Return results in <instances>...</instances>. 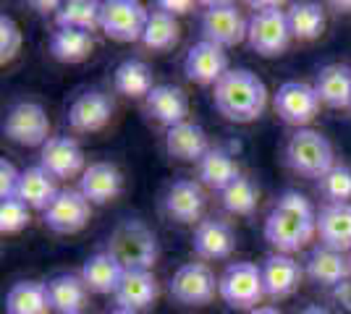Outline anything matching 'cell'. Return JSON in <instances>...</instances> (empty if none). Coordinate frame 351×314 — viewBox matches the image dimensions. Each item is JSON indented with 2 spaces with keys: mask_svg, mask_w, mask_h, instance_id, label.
<instances>
[{
  "mask_svg": "<svg viewBox=\"0 0 351 314\" xmlns=\"http://www.w3.org/2000/svg\"><path fill=\"white\" fill-rule=\"evenodd\" d=\"M21 42H24V37H21V29L16 27V21L11 16H0V63L5 66V63H11V60L19 55V50H21Z\"/></svg>",
  "mask_w": 351,
  "mask_h": 314,
  "instance_id": "39",
  "label": "cell"
},
{
  "mask_svg": "<svg viewBox=\"0 0 351 314\" xmlns=\"http://www.w3.org/2000/svg\"><path fill=\"white\" fill-rule=\"evenodd\" d=\"M47 301L50 309L58 314H82L87 304V285L82 280V275L63 272L47 280Z\"/></svg>",
  "mask_w": 351,
  "mask_h": 314,
  "instance_id": "25",
  "label": "cell"
},
{
  "mask_svg": "<svg viewBox=\"0 0 351 314\" xmlns=\"http://www.w3.org/2000/svg\"><path fill=\"white\" fill-rule=\"evenodd\" d=\"M95 40L82 29H56L50 34V53L60 63H82L89 58Z\"/></svg>",
  "mask_w": 351,
  "mask_h": 314,
  "instance_id": "32",
  "label": "cell"
},
{
  "mask_svg": "<svg viewBox=\"0 0 351 314\" xmlns=\"http://www.w3.org/2000/svg\"><path fill=\"white\" fill-rule=\"evenodd\" d=\"M110 116H113V100L100 90H87L69 107V126L79 134H92L105 129Z\"/></svg>",
  "mask_w": 351,
  "mask_h": 314,
  "instance_id": "15",
  "label": "cell"
},
{
  "mask_svg": "<svg viewBox=\"0 0 351 314\" xmlns=\"http://www.w3.org/2000/svg\"><path fill=\"white\" fill-rule=\"evenodd\" d=\"M178 37H181V27H178L176 16L155 8V11H149L145 34H142L139 42L149 50H171L178 42Z\"/></svg>",
  "mask_w": 351,
  "mask_h": 314,
  "instance_id": "35",
  "label": "cell"
},
{
  "mask_svg": "<svg viewBox=\"0 0 351 314\" xmlns=\"http://www.w3.org/2000/svg\"><path fill=\"white\" fill-rule=\"evenodd\" d=\"M155 8L171 16H178V14H189L191 8H194V3H189V0H160Z\"/></svg>",
  "mask_w": 351,
  "mask_h": 314,
  "instance_id": "42",
  "label": "cell"
},
{
  "mask_svg": "<svg viewBox=\"0 0 351 314\" xmlns=\"http://www.w3.org/2000/svg\"><path fill=\"white\" fill-rule=\"evenodd\" d=\"M304 272L309 275L312 283L322 285V288H336L338 283H343V280L351 278V262H349V257L336 252V249L317 246V249L307 257Z\"/></svg>",
  "mask_w": 351,
  "mask_h": 314,
  "instance_id": "23",
  "label": "cell"
},
{
  "mask_svg": "<svg viewBox=\"0 0 351 314\" xmlns=\"http://www.w3.org/2000/svg\"><path fill=\"white\" fill-rule=\"evenodd\" d=\"M82 314H84V312H82Z\"/></svg>",
  "mask_w": 351,
  "mask_h": 314,
  "instance_id": "48",
  "label": "cell"
},
{
  "mask_svg": "<svg viewBox=\"0 0 351 314\" xmlns=\"http://www.w3.org/2000/svg\"><path fill=\"white\" fill-rule=\"evenodd\" d=\"M315 92L322 105L328 107H351V68L341 63L322 66L317 79H315Z\"/></svg>",
  "mask_w": 351,
  "mask_h": 314,
  "instance_id": "27",
  "label": "cell"
},
{
  "mask_svg": "<svg viewBox=\"0 0 351 314\" xmlns=\"http://www.w3.org/2000/svg\"><path fill=\"white\" fill-rule=\"evenodd\" d=\"M336 8H351V3H333Z\"/></svg>",
  "mask_w": 351,
  "mask_h": 314,
  "instance_id": "46",
  "label": "cell"
},
{
  "mask_svg": "<svg viewBox=\"0 0 351 314\" xmlns=\"http://www.w3.org/2000/svg\"><path fill=\"white\" fill-rule=\"evenodd\" d=\"M234 249L236 233L226 220H218V218L199 220L194 231V252L202 259H226L234 254Z\"/></svg>",
  "mask_w": 351,
  "mask_h": 314,
  "instance_id": "21",
  "label": "cell"
},
{
  "mask_svg": "<svg viewBox=\"0 0 351 314\" xmlns=\"http://www.w3.org/2000/svg\"><path fill=\"white\" fill-rule=\"evenodd\" d=\"M19 170L14 168V163H8L5 157L0 160V199H14L16 196V186H19Z\"/></svg>",
  "mask_w": 351,
  "mask_h": 314,
  "instance_id": "40",
  "label": "cell"
},
{
  "mask_svg": "<svg viewBox=\"0 0 351 314\" xmlns=\"http://www.w3.org/2000/svg\"><path fill=\"white\" fill-rule=\"evenodd\" d=\"M317 233V212L312 209L309 199L299 192H283L278 205L265 218V239L278 254L299 252L312 236Z\"/></svg>",
  "mask_w": 351,
  "mask_h": 314,
  "instance_id": "1",
  "label": "cell"
},
{
  "mask_svg": "<svg viewBox=\"0 0 351 314\" xmlns=\"http://www.w3.org/2000/svg\"><path fill=\"white\" fill-rule=\"evenodd\" d=\"M29 223V207L21 199H5L0 202V231L3 233H19Z\"/></svg>",
  "mask_w": 351,
  "mask_h": 314,
  "instance_id": "38",
  "label": "cell"
},
{
  "mask_svg": "<svg viewBox=\"0 0 351 314\" xmlns=\"http://www.w3.org/2000/svg\"><path fill=\"white\" fill-rule=\"evenodd\" d=\"M283 160L293 173L307 176V179H322L333 165V144L328 142V136L315 131V129H296L283 150Z\"/></svg>",
  "mask_w": 351,
  "mask_h": 314,
  "instance_id": "4",
  "label": "cell"
},
{
  "mask_svg": "<svg viewBox=\"0 0 351 314\" xmlns=\"http://www.w3.org/2000/svg\"><path fill=\"white\" fill-rule=\"evenodd\" d=\"M108 254L116 259L121 267L126 270H152L158 262V236L152 233V228L136 218H126L110 231L108 236Z\"/></svg>",
  "mask_w": 351,
  "mask_h": 314,
  "instance_id": "3",
  "label": "cell"
},
{
  "mask_svg": "<svg viewBox=\"0 0 351 314\" xmlns=\"http://www.w3.org/2000/svg\"><path fill=\"white\" fill-rule=\"evenodd\" d=\"M171 296L186 306H205L220 293V278L207 267L205 262H186L171 278Z\"/></svg>",
  "mask_w": 351,
  "mask_h": 314,
  "instance_id": "7",
  "label": "cell"
},
{
  "mask_svg": "<svg viewBox=\"0 0 351 314\" xmlns=\"http://www.w3.org/2000/svg\"><path fill=\"white\" fill-rule=\"evenodd\" d=\"M47 285L37 280H19L5 293V314H47Z\"/></svg>",
  "mask_w": 351,
  "mask_h": 314,
  "instance_id": "31",
  "label": "cell"
},
{
  "mask_svg": "<svg viewBox=\"0 0 351 314\" xmlns=\"http://www.w3.org/2000/svg\"><path fill=\"white\" fill-rule=\"evenodd\" d=\"M89 215H92V205L87 196L82 192L66 189V192H58V196L50 202L43 220L50 231L69 236V233H79L89 223Z\"/></svg>",
  "mask_w": 351,
  "mask_h": 314,
  "instance_id": "13",
  "label": "cell"
},
{
  "mask_svg": "<svg viewBox=\"0 0 351 314\" xmlns=\"http://www.w3.org/2000/svg\"><path fill=\"white\" fill-rule=\"evenodd\" d=\"M317 236L322 246L351 254V205H325L317 212Z\"/></svg>",
  "mask_w": 351,
  "mask_h": 314,
  "instance_id": "22",
  "label": "cell"
},
{
  "mask_svg": "<svg viewBox=\"0 0 351 314\" xmlns=\"http://www.w3.org/2000/svg\"><path fill=\"white\" fill-rule=\"evenodd\" d=\"M58 196L56 179L45 170L43 165H32L27 170H21L19 186H16V199H21L32 209H47L50 202Z\"/></svg>",
  "mask_w": 351,
  "mask_h": 314,
  "instance_id": "26",
  "label": "cell"
},
{
  "mask_svg": "<svg viewBox=\"0 0 351 314\" xmlns=\"http://www.w3.org/2000/svg\"><path fill=\"white\" fill-rule=\"evenodd\" d=\"M145 110L152 118L162 123L165 129H173L178 123H184L189 116V100L181 87L173 84H158L155 90L147 94Z\"/></svg>",
  "mask_w": 351,
  "mask_h": 314,
  "instance_id": "19",
  "label": "cell"
},
{
  "mask_svg": "<svg viewBox=\"0 0 351 314\" xmlns=\"http://www.w3.org/2000/svg\"><path fill=\"white\" fill-rule=\"evenodd\" d=\"M249 314H280L276 306H257V309H252Z\"/></svg>",
  "mask_w": 351,
  "mask_h": 314,
  "instance_id": "44",
  "label": "cell"
},
{
  "mask_svg": "<svg viewBox=\"0 0 351 314\" xmlns=\"http://www.w3.org/2000/svg\"><path fill=\"white\" fill-rule=\"evenodd\" d=\"M113 87H116L123 97H132V100H142L147 94L155 90L158 84L152 81V68L147 66L145 60L139 58H126L118 63L116 74H113Z\"/></svg>",
  "mask_w": 351,
  "mask_h": 314,
  "instance_id": "29",
  "label": "cell"
},
{
  "mask_svg": "<svg viewBox=\"0 0 351 314\" xmlns=\"http://www.w3.org/2000/svg\"><path fill=\"white\" fill-rule=\"evenodd\" d=\"M249 21L241 16V11L234 3H207L202 18H199V29L202 40L215 42L220 47H234L247 40Z\"/></svg>",
  "mask_w": 351,
  "mask_h": 314,
  "instance_id": "8",
  "label": "cell"
},
{
  "mask_svg": "<svg viewBox=\"0 0 351 314\" xmlns=\"http://www.w3.org/2000/svg\"><path fill=\"white\" fill-rule=\"evenodd\" d=\"M320 97L307 81H283L276 92V113L286 123L304 129L320 110Z\"/></svg>",
  "mask_w": 351,
  "mask_h": 314,
  "instance_id": "11",
  "label": "cell"
},
{
  "mask_svg": "<svg viewBox=\"0 0 351 314\" xmlns=\"http://www.w3.org/2000/svg\"><path fill=\"white\" fill-rule=\"evenodd\" d=\"M286 16H289V29L293 40L309 42V40H317L325 29V11L317 3H293Z\"/></svg>",
  "mask_w": 351,
  "mask_h": 314,
  "instance_id": "33",
  "label": "cell"
},
{
  "mask_svg": "<svg viewBox=\"0 0 351 314\" xmlns=\"http://www.w3.org/2000/svg\"><path fill=\"white\" fill-rule=\"evenodd\" d=\"M40 165L53 179H73L84 173V152L71 136H50L40 152Z\"/></svg>",
  "mask_w": 351,
  "mask_h": 314,
  "instance_id": "14",
  "label": "cell"
},
{
  "mask_svg": "<svg viewBox=\"0 0 351 314\" xmlns=\"http://www.w3.org/2000/svg\"><path fill=\"white\" fill-rule=\"evenodd\" d=\"M147 18L149 11L136 0H108L100 11V29L118 42H136L145 34Z\"/></svg>",
  "mask_w": 351,
  "mask_h": 314,
  "instance_id": "9",
  "label": "cell"
},
{
  "mask_svg": "<svg viewBox=\"0 0 351 314\" xmlns=\"http://www.w3.org/2000/svg\"><path fill=\"white\" fill-rule=\"evenodd\" d=\"M79 192L89 205H108L123 192V176L113 163H92L79 179Z\"/></svg>",
  "mask_w": 351,
  "mask_h": 314,
  "instance_id": "18",
  "label": "cell"
},
{
  "mask_svg": "<svg viewBox=\"0 0 351 314\" xmlns=\"http://www.w3.org/2000/svg\"><path fill=\"white\" fill-rule=\"evenodd\" d=\"M252 8H257V11L249 16V47L263 58H273V55L286 53V47L291 45L293 40L286 11H280L276 3H252Z\"/></svg>",
  "mask_w": 351,
  "mask_h": 314,
  "instance_id": "5",
  "label": "cell"
},
{
  "mask_svg": "<svg viewBox=\"0 0 351 314\" xmlns=\"http://www.w3.org/2000/svg\"><path fill=\"white\" fill-rule=\"evenodd\" d=\"M349 262H351V254H349Z\"/></svg>",
  "mask_w": 351,
  "mask_h": 314,
  "instance_id": "47",
  "label": "cell"
},
{
  "mask_svg": "<svg viewBox=\"0 0 351 314\" xmlns=\"http://www.w3.org/2000/svg\"><path fill=\"white\" fill-rule=\"evenodd\" d=\"M110 314H136V312H129V309H121V306H118V309H113Z\"/></svg>",
  "mask_w": 351,
  "mask_h": 314,
  "instance_id": "45",
  "label": "cell"
},
{
  "mask_svg": "<svg viewBox=\"0 0 351 314\" xmlns=\"http://www.w3.org/2000/svg\"><path fill=\"white\" fill-rule=\"evenodd\" d=\"M330 296H333V301L343 312H351V278L343 280V283H338L336 288H330Z\"/></svg>",
  "mask_w": 351,
  "mask_h": 314,
  "instance_id": "41",
  "label": "cell"
},
{
  "mask_svg": "<svg viewBox=\"0 0 351 314\" xmlns=\"http://www.w3.org/2000/svg\"><path fill=\"white\" fill-rule=\"evenodd\" d=\"M265 296L263 270L254 262H231L220 275V299L231 309H257Z\"/></svg>",
  "mask_w": 351,
  "mask_h": 314,
  "instance_id": "6",
  "label": "cell"
},
{
  "mask_svg": "<svg viewBox=\"0 0 351 314\" xmlns=\"http://www.w3.org/2000/svg\"><path fill=\"white\" fill-rule=\"evenodd\" d=\"M220 205L231 215H252L257 209V186L247 176H239L220 192Z\"/></svg>",
  "mask_w": 351,
  "mask_h": 314,
  "instance_id": "36",
  "label": "cell"
},
{
  "mask_svg": "<svg viewBox=\"0 0 351 314\" xmlns=\"http://www.w3.org/2000/svg\"><path fill=\"white\" fill-rule=\"evenodd\" d=\"M215 107L223 118L234 123H252L263 116L267 105V90L263 79L249 68H231L215 84Z\"/></svg>",
  "mask_w": 351,
  "mask_h": 314,
  "instance_id": "2",
  "label": "cell"
},
{
  "mask_svg": "<svg viewBox=\"0 0 351 314\" xmlns=\"http://www.w3.org/2000/svg\"><path fill=\"white\" fill-rule=\"evenodd\" d=\"M299 314H330L325 306H320V304H312V306H307V309H302Z\"/></svg>",
  "mask_w": 351,
  "mask_h": 314,
  "instance_id": "43",
  "label": "cell"
},
{
  "mask_svg": "<svg viewBox=\"0 0 351 314\" xmlns=\"http://www.w3.org/2000/svg\"><path fill=\"white\" fill-rule=\"evenodd\" d=\"M158 293H160V288H158L152 270H129V272H123V280L118 285L116 301L121 309L142 312L158 301Z\"/></svg>",
  "mask_w": 351,
  "mask_h": 314,
  "instance_id": "20",
  "label": "cell"
},
{
  "mask_svg": "<svg viewBox=\"0 0 351 314\" xmlns=\"http://www.w3.org/2000/svg\"><path fill=\"white\" fill-rule=\"evenodd\" d=\"M320 192L330 205H351V168L343 163H336L325 176L320 179Z\"/></svg>",
  "mask_w": 351,
  "mask_h": 314,
  "instance_id": "37",
  "label": "cell"
},
{
  "mask_svg": "<svg viewBox=\"0 0 351 314\" xmlns=\"http://www.w3.org/2000/svg\"><path fill=\"white\" fill-rule=\"evenodd\" d=\"M263 285H265V296L270 299H286L296 291V285L302 283V275L304 270L299 267V262L291 254H270L263 265Z\"/></svg>",
  "mask_w": 351,
  "mask_h": 314,
  "instance_id": "17",
  "label": "cell"
},
{
  "mask_svg": "<svg viewBox=\"0 0 351 314\" xmlns=\"http://www.w3.org/2000/svg\"><path fill=\"white\" fill-rule=\"evenodd\" d=\"M197 170H199V181L215 192H223L228 183H234L241 176L234 155L220 147H210V152L197 163Z\"/></svg>",
  "mask_w": 351,
  "mask_h": 314,
  "instance_id": "30",
  "label": "cell"
},
{
  "mask_svg": "<svg viewBox=\"0 0 351 314\" xmlns=\"http://www.w3.org/2000/svg\"><path fill=\"white\" fill-rule=\"evenodd\" d=\"M123 272L126 270L121 267L108 252H97L82 265L79 275L87 285V291H92V293H113L116 296L118 285L123 280Z\"/></svg>",
  "mask_w": 351,
  "mask_h": 314,
  "instance_id": "28",
  "label": "cell"
},
{
  "mask_svg": "<svg viewBox=\"0 0 351 314\" xmlns=\"http://www.w3.org/2000/svg\"><path fill=\"white\" fill-rule=\"evenodd\" d=\"M228 71L231 68H228L226 50L207 40H199L197 45H191L184 58V76L199 87H215Z\"/></svg>",
  "mask_w": 351,
  "mask_h": 314,
  "instance_id": "12",
  "label": "cell"
},
{
  "mask_svg": "<svg viewBox=\"0 0 351 314\" xmlns=\"http://www.w3.org/2000/svg\"><path fill=\"white\" fill-rule=\"evenodd\" d=\"M3 134L21 147H45L50 139V118L43 105L16 103L3 120Z\"/></svg>",
  "mask_w": 351,
  "mask_h": 314,
  "instance_id": "10",
  "label": "cell"
},
{
  "mask_svg": "<svg viewBox=\"0 0 351 314\" xmlns=\"http://www.w3.org/2000/svg\"><path fill=\"white\" fill-rule=\"evenodd\" d=\"M205 209V192L197 181L178 179L162 194V212L176 223H194L202 218Z\"/></svg>",
  "mask_w": 351,
  "mask_h": 314,
  "instance_id": "16",
  "label": "cell"
},
{
  "mask_svg": "<svg viewBox=\"0 0 351 314\" xmlns=\"http://www.w3.org/2000/svg\"><path fill=\"white\" fill-rule=\"evenodd\" d=\"M165 150L171 157L186 160V163H199L210 152V142H207L205 129L199 123L184 120V123L165 131Z\"/></svg>",
  "mask_w": 351,
  "mask_h": 314,
  "instance_id": "24",
  "label": "cell"
},
{
  "mask_svg": "<svg viewBox=\"0 0 351 314\" xmlns=\"http://www.w3.org/2000/svg\"><path fill=\"white\" fill-rule=\"evenodd\" d=\"M100 11H103V3L69 0V3L60 5V11L56 14V24H58V29L92 31L95 27H100Z\"/></svg>",
  "mask_w": 351,
  "mask_h": 314,
  "instance_id": "34",
  "label": "cell"
}]
</instances>
